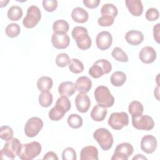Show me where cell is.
<instances>
[{"instance_id": "cell-34", "label": "cell", "mask_w": 160, "mask_h": 160, "mask_svg": "<svg viewBox=\"0 0 160 160\" xmlns=\"http://www.w3.org/2000/svg\"><path fill=\"white\" fill-rule=\"evenodd\" d=\"M111 55L113 58H114L116 61L127 62L128 61V56L126 53L119 47H116L113 49Z\"/></svg>"}, {"instance_id": "cell-37", "label": "cell", "mask_w": 160, "mask_h": 160, "mask_svg": "<svg viewBox=\"0 0 160 160\" xmlns=\"http://www.w3.org/2000/svg\"><path fill=\"white\" fill-rule=\"evenodd\" d=\"M70 61L69 56L68 54L59 53L56 58V64L58 67L64 68L69 64Z\"/></svg>"}, {"instance_id": "cell-7", "label": "cell", "mask_w": 160, "mask_h": 160, "mask_svg": "<svg viewBox=\"0 0 160 160\" xmlns=\"http://www.w3.org/2000/svg\"><path fill=\"white\" fill-rule=\"evenodd\" d=\"M41 18V12L36 6H31L28 8L26 16L22 20V24L26 28H33L39 22Z\"/></svg>"}, {"instance_id": "cell-15", "label": "cell", "mask_w": 160, "mask_h": 160, "mask_svg": "<svg viewBox=\"0 0 160 160\" xmlns=\"http://www.w3.org/2000/svg\"><path fill=\"white\" fill-rule=\"evenodd\" d=\"M51 42L54 48L58 49H63L69 45L70 39L66 33L59 34L54 32L51 37Z\"/></svg>"}, {"instance_id": "cell-17", "label": "cell", "mask_w": 160, "mask_h": 160, "mask_svg": "<svg viewBox=\"0 0 160 160\" xmlns=\"http://www.w3.org/2000/svg\"><path fill=\"white\" fill-rule=\"evenodd\" d=\"M129 12L134 16H140L143 12V5L140 0H126L125 1Z\"/></svg>"}, {"instance_id": "cell-25", "label": "cell", "mask_w": 160, "mask_h": 160, "mask_svg": "<svg viewBox=\"0 0 160 160\" xmlns=\"http://www.w3.org/2000/svg\"><path fill=\"white\" fill-rule=\"evenodd\" d=\"M66 113V111L64 108H62L59 105L56 104L49 112V118L52 121H59L62 119L64 114Z\"/></svg>"}, {"instance_id": "cell-23", "label": "cell", "mask_w": 160, "mask_h": 160, "mask_svg": "<svg viewBox=\"0 0 160 160\" xmlns=\"http://www.w3.org/2000/svg\"><path fill=\"white\" fill-rule=\"evenodd\" d=\"M77 89L79 92L86 93L89 91L92 87V81L88 76H81L76 81Z\"/></svg>"}, {"instance_id": "cell-19", "label": "cell", "mask_w": 160, "mask_h": 160, "mask_svg": "<svg viewBox=\"0 0 160 160\" xmlns=\"http://www.w3.org/2000/svg\"><path fill=\"white\" fill-rule=\"evenodd\" d=\"M125 39L126 41L131 45L138 46L143 41L144 35L139 31L131 30L126 32Z\"/></svg>"}, {"instance_id": "cell-38", "label": "cell", "mask_w": 160, "mask_h": 160, "mask_svg": "<svg viewBox=\"0 0 160 160\" xmlns=\"http://www.w3.org/2000/svg\"><path fill=\"white\" fill-rule=\"evenodd\" d=\"M62 159L63 160H76V152L71 147L65 148L62 152Z\"/></svg>"}, {"instance_id": "cell-32", "label": "cell", "mask_w": 160, "mask_h": 160, "mask_svg": "<svg viewBox=\"0 0 160 160\" xmlns=\"http://www.w3.org/2000/svg\"><path fill=\"white\" fill-rule=\"evenodd\" d=\"M67 122L68 125L73 129L79 128L82 125V119L81 116L77 114H72L69 115L68 118Z\"/></svg>"}, {"instance_id": "cell-21", "label": "cell", "mask_w": 160, "mask_h": 160, "mask_svg": "<svg viewBox=\"0 0 160 160\" xmlns=\"http://www.w3.org/2000/svg\"><path fill=\"white\" fill-rule=\"evenodd\" d=\"M108 113V110L106 107L100 105L99 104L95 105L90 114L91 118L95 121H103Z\"/></svg>"}, {"instance_id": "cell-43", "label": "cell", "mask_w": 160, "mask_h": 160, "mask_svg": "<svg viewBox=\"0 0 160 160\" xmlns=\"http://www.w3.org/2000/svg\"><path fill=\"white\" fill-rule=\"evenodd\" d=\"M82 2L84 6L89 9H94L97 8L100 3L99 0H84Z\"/></svg>"}, {"instance_id": "cell-13", "label": "cell", "mask_w": 160, "mask_h": 160, "mask_svg": "<svg viewBox=\"0 0 160 160\" xmlns=\"http://www.w3.org/2000/svg\"><path fill=\"white\" fill-rule=\"evenodd\" d=\"M156 138L152 135L148 134L143 136L141 141V150L147 154L154 152L157 148Z\"/></svg>"}, {"instance_id": "cell-1", "label": "cell", "mask_w": 160, "mask_h": 160, "mask_svg": "<svg viewBox=\"0 0 160 160\" xmlns=\"http://www.w3.org/2000/svg\"><path fill=\"white\" fill-rule=\"evenodd\" d=\"M71 35L75 40L77 46L81 50L89 49L92 44V41L86 28L82 26H76L73 28Z\"/></svg>"}, {"instance_id": "cell-35", "label": "cell", "mask_w": 160, "mask_h": 160, "mask_svg": "<svg viewBox=\"0 0 160 160\" xmlns=\"http://www.w3.org/2000/svg\"><path fill=\"white\" fill-rule=\"evenodd\" d=\"M20 32L21 28L16 23H11L8 24L5 29L6 34L11 38L17 37L19 34Z\"/></svg>"}, {"instance_id": "cell-46", "label": "cell", "mask_w": 160, "mask_h": 160, "mask_svg": "<svg viewBox=\"0 0 160 160\" xmlns=\"http://www.w3.org/2000/svg\"><path fill=\"white\" fill-rule=\"evenodd\" d=\"M132 159L134 160V159H147V158L144 156L142 154H137L136 156L133 157L132 158Z\"/></svg>"}, {"instance_id": "cell-12", "label": "cell", "mask_w": 160, "mask_h": 160, "mask_svg": "<svg viewBox=\"0 0 160 160\" xmlns=\"http://www.w3.org/2000/svg\"><path fill=\"white\" fill-rule=\"evenodd\" d=\"M112 42V38L110 32L103 31L98 34L96 38V43L97 47L102 51L109 49Z\"/></svg>"}, {"instance_id": "cell-28", "label": "cell", "mask_w": 160, "mask_h": 160, "mask_svg": "<svg viewBox=\"0 0 160 160\" xmlns=\"http://www.w3.org/2000/svg\"><path fill=\"white\" fill-rule=\"evenodd\" d=\"M128 111L132 117H138L142 114L144 108L139 101H133L129 104Z\"/></svg>"}, {"instance_id": "cell-5", "label": "cell", "mask_w": 160, "mask_h": 160, "mask_svg": "<svg viewBox=\"0 0 160 160\" xmlns=\"http://www.w3.org/2000/svg\"><path fill=\"white\" fill-rule=\"evenodd\" d=\"M94 94L98 104L106 108H110L114 103V98L106 86H98L94 90Z\"/></svg>"}, {"instance_id": "cell-39", "label": "cell", "mask_w": 160, "mask_h": 160, "mask_svg": "<svg viewBox=\"0 0 160 160\" xmlns=\"http://www.w3.org/2000/svg\"><path fill=\"white\" fill-rule=\"evenodd\" d=\"M114 18L106 15H102L98 19V23L100 26L108 27L111 26L114 23Z\"/></svg>"}, {"instance_id": "cell-27", "label": "cell", "mask_w": 160, "mask_h": 160, "mask_svg": "<svg viewBox=\"0 0 160 160\" xmlns=\"http://www.w3.org/2000/svg\"><path fill=\"white\" fill-rule=\"evenodd\" d=\"M69 24L64 19H58L54 22L52 30L55 33L66 34L69 31Z\"/></svg>"}, {"instance_id": "cell-3", "label": "cell", "mask_w": 160, "mask_h": 160, "mask_svg": "<svg viewBox=\"0 0 160 160\" xmlns=\"http://www.w3.org/2000/svg\"><path fill=\"white\" fill-rule=\"evenodd\" d=\"M93 138L104 151H108L112 146L114 142L112 135L106 128L97 129L93 133Z\"/></svg>"}, {"instance_id": "cell-31", "label": "cell", "mask_w": 160, "mask_h": 160, "mask_svg": "<svg viewBox=\"0 0 160 160\" xmlns=\"http://www.w3.org/2000/svg\"><path fill=\"white\" fill-rule=\"evenodd\" d=\"M68 66L70 71L75 74L81 73L84 71V65L82 62L78 59H71Z\"/></svg>"}, {"instance_id": "cell-14", "label": "cell", "mask_w": 160, "mask_h": 160, "mask_svg": "<svg viewBox=\"0 0 160 160\" xmlns=\"http://www.w3.org/2000/svg\"><path fill=\"white\" fill-rule=\"evenodd\" d=\"M75 105L77 110L81 112H88L91 106V101L89 96L84 92H79L75 98Z\"/></svg>"}, {"instance_id": "cell-9", "label": "cell", "mask_w": 160, "mask_h": 160, "mask_svg": "<svg viewBox=\"0 0 160 160\" xmlns=\"http://www.w3.org/2000/svg\"><path fill=\"white\" fill-rule=\"evenodd\" d=\"M43 122L38 117H32L29 118L24 126V133L29 138L35 137L42 129Z\"/></svg>"}, {"instance_id": "cell-2", "label": "cell", "mask_w": 160, "mask_h": 160, "mask_svg": "<svg viewBox=\"0 0 160 160\" xmlns=\"http://www.w3.org/2000/svg\"><path fill=\"white\" fill-rule=\"evenodd\" d=\"M41 145L38 141L23 144L21 147L18 157L22 160H31L41 153Z\"/></svg>"}, {"instance_id": "cell-22", "label": "cell", "mask_w": 160, "mask_h": 160, "mask_svg": "<svg viewBox=\"0 0 160 160\" xmlns=\"http://www.w3.org/2000/svg\"><path fill=\"white\" fill-rule=\"evenodd\" d=\"M71 18L74 21L78 23H84L89 18L87 11L81 7H76L71 12Z\"/></svg>"}, {"instance_id": "cell-18", "label": "cell", "mask_w": 160, "mask_h": 160, "mask_svg": "<svg viewBox=\"0 0 160 160\" xmlns=\"http://www.w3.org/2000/svg\"><path fill=\"white\" fill-rule=\"evenodd\" d=\"M81 160H98V150L93 146H88L84 147L80 152Z\"/></svg>"}, {"instance_id": "cell-10", "label": "cell", "mask_w": 160, "mask_h": 160, "mask_svg": "<svg viewBox=\"0 0 160 160\" xmlns=\"http://www.w3.org/2000/svg\"><path fill=\"white\" fill-rule=\"evenodd\" d=\"M133 152L134 148L130 143L122 142L117 145L111 159L128 160L129 157L132 155Z\"/></svg>"}, {"instance_id": "cell-4", "label": "cell", "mask_w": 160, "mask_h": 160, "mask_svg": "<svg viewBox=\"0 0 160 160\" xmlns=\"http://www.w3.org/2000/svg\"><path fill=\"white\" fill-rule=\"evenodd\" d=\"M22 144L17 138H12L5 143L0 151V158L2 159H14L18 156Z\"/></svg>"}, {"instance_id": "cell-6", "label": "cell", "mask_w": 160, "mask_h": 160, "mask_svg": "<svg viewBox=\"0 0 160 160\" xmlns=\"http://www.w3.org/2000/svg\"><path fill=\"white\" fill-rule=\"evenodd\" d=\"M112 70V65L105 59L96 61L89 69V75L95 79L99 78L104 74H108Z\"/></svg>"}, {"instance_id": "cell-26", "label": "cell", "mask_w": 160, "mask_h": 160, "mask_svg": "<svg viewBox=\"0 0 160 160\" xmlns=\"http://www.w3.org/2000/svg\"><path fill=\"white\" fill-rule=\"evenodd\" d=\"M110 81L114 86H122L126 81V75L122 71H116L112 74Z\"/></svg>"}, {"instance_id": "cell-30", "label": "cell", "mask_w": 160, "mask_h": 160, "mask_svg": "<svg viewBox=\"0 0 160 160\" xmlns=\"http://www.w3.org/2000/svg\"><path fill=\"white\" fill-rule=\"evenodd\" d=\"M101 13L102 15L109 16L114 18L117 16L118 11L117 8L113 4L106 3L102 6L101 9Z\"/></svg>"}, {"instance_id": "cell-20", "label": "cell", "mask_w": 160, "mask_h": 160, "mask_svg": "<svg viewBox=\"0 0 160 160\" xmlns=\"http://www.w3.org/2000/svg\"><path fill=\"white\" fill-rule=\"evenodd\" d=\"M76 90L77 87L76 84L71 81L62 82L59 85L58 87V92L60 95L67 97L73 95Z\"/></svg>"}, {"instance_id": "cell-16", "label": "cell", "mask_w": 160, "mask_h": 160, "mask_svg": "<svg viewBox=\"0 0 160 160\" xmlns=\"http://www.w3.org/2000/svg\"><path fill=\"white\" fill-rule=\"evenodd\" d=\"M157 54L155 49L151 46H145L141 49L139 53L140 60L146 64L153 62L156 59Z\"/></svg>"}, {"instance_id": "cell-42", "label": "cell", "mask_w": 160, "mask_h": 160, "mask_svg": "<svg viewBox=\"0 0 160 160\" xmlns=\"http://www.w3.org/2000/svg\"><path fill=\"white\" fill-rule=\"evenodd\" d=\"M42 6L48 12H53L58 7V1L56 0H44Z\"/></svg>"}, {"instance_id": "cell-11", "label": "cell", "mask_w": 160, "mask_h": 160, "mask_svg": "<svg viewBox=\"0 0 160 160\" xmlns=\"http://www.w3.org/2000/svg\"><path fill=\"white\" fill-rule=\"evenodd\" d=\"M132 124L137 129L150 131L153 129L154 122L151 116L142 114L138 117H132Z\"/></svg>"}, {"instance_id": "cell-40", "label": "cell", "mask_w": 160, "mask_h": 160, "mask_svg": "<svg viewBox=\"0 0 160 160\" xmlns=\"http://www.w3.org/2000/svg\"><path fill=\"white\" fill-rule=\"evenodd\" d=\"M56 104L59 105L62 108H64L66 111V112L69 111L71 107V104L69 99L67 96H61V97H59L57 99L56 102Z\"/></svg>"}, {"instance_id": "cell-44", "label": "cell", "mask_w": 160, "mask_h": 160, "mask_svg": "<svg viewBox=\"0 0 160 160\" xmlns=\"http://www.w3.org/2000/svg\"><path fill=\"white\" fill-rule=\"evenodd\" d=\"M159 23L156 24L153 28V35L155 41L159 43Z\"/></svg>"}, {"instance_id": "cell-41", "label": "cell", "mask_w": 160, "mask_h": 160, "mask_svg": "<svg viewBox=\"0 0 160 160\" xmlns=\"http://www.w3.org/2000/svg\"><path fill=\"white\" fill-rule=\"evenodd\" d=\"M145 16L146 19L149 21H154L159 18V12L158 9L154 8H149L146 12Z\"/></svg>"}, {"instance_id": "cell-24", "label": "cell", "mask_w": 160, "mask_h": 160, "mask_svg": "<svg viewBox=\"0 0 160 160\" xmlns=\"http://www.w3.org/2000/svg\"><path fill=\"white\" fill-rule=\"evenodd\" d=\"M52 79L49 76H42L37 81V87L41 92L49 91L52 87Z\"/></svg>"}, {"instance_id": "cell-8", "label": "cell", "mask_w": 160, "mask_h": 160, "mask_svg": "<svg viewBox=\"0 0 160 160\" xmlns=\"http://www.w3.org/2000/svg\"><path fill=\"white\" fill-rule=\"evenodd\" d=\"M110 127L114 130H121L129 124V116L125 112H112L108 121Z\"/></svg>"}, {"instance_id": "cell-33", "label": "cell", "mask_w": 160, "mask_h": 160, "mask_svg": "<svg viewBox=\"0 0 160 160\" xmlns=\"http://www.w3.org/2000/svg\"><path fill=\"white\" fill-rule=\"evenodd\" d=\"M52 102V95L49 92H42L39 96V103L44 108H48L51 105Z\"/></svg>"}, {"instance_id": "cell-45", "label": "cell", "mask_w": 160, "mask_h": 160, "mask_svg": "<svg viewBox=\"0 0 160 160\" xmlns=\"http://www.w3.org/2000/svg\"><path fill=\"white\" fill-rule=\"evenodd\" d=\"M43 159H54V160H58V158L57 156V154L52 152V151H49L43 157Z\"/></svg>"}, {"instance_id": "cell-36", "label": "cell", "mask_w": 160, "mask_h": 160, "mask_svg": "<svg viewBox=\"0 0 160 160\" xmlns=\"http://www.w3.org/2000/svg\"><path fill=\"white\" fill-rule=\"evenodd\" d=\"M12 129L8 126H2L0 128V138L4 141H9L13 138Z\"/></svg>"}, {"instance_id": "cell-29", "label": "cell", "mask_w": 160, "mask_h": 160, "mask_svg": "<svg viewBox=\"0 0 160 160\" xmlns=\"http://www.w3.org/2000/svg\"><path fill=\"white\" fill-rule=\"evenodd\" d=\"M8 18L11 21H18L22 16V8L18 6H12L8 11Z\"/></svg>"}]
</instances>
